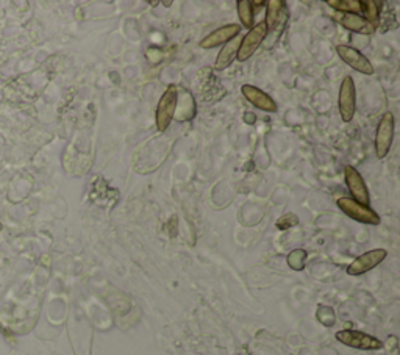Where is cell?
<instances>
[{
	"label": "cell",
	"mask_w": 400,
	"mask_h": 355,
	"mask_svg": "<svg viewBox=\"0 0 400 355\" xmlns=\"http://www.w3.org/2000/svg\"><path fill=\"white\" fill-rule=\"evenodd\" d=\"M177 104H179V89H177L175 84H171V87H167V89L163 92L157 106L155 121L158 132L163 133L166 132L167 127L171 126L177 113Z\"/></svg>",
	"instance_id": "obj_1"
},
{
	"label": "cell",
	"mask_w": 400,
	"mask_h": 355,
	"mask_svg": "<svg viewBox=\"0 0 400 355\" xmlns=\"http://www.w3.org/2000/svg\"><path fill=\"white\" fill-rule=\"evenodd\" d=\"M335 337L341 344L358 351H379L383 347L379 338L360 330H340Z\"/></svg>",
	"instance_id": "obj_2"
},
{
	"label": "cell",
	"mask_w": 400,
	"mask_h": 355,
	"mask_svg": "<svg viewBox=\"0 0 400 355\" xmlns=\"http://www.w3.org/2000/svg\"><path fill=\"white\" fill-rule=\"evenodd\" d=\"M336 204L353 221L361 222V224H372V226L380 224V216L377 214L371 207L360 204L357 202V200H353L352 197H340L336 200Z\"/></svg>",
	"instance_id": "obj_3"
},
{
	"label": "cell",
	"mask_w": 400,
	"mask_h": 355,
	"mask_svg": "<svg viewBox=\"0 0 400 355\" xmlns=\"http://www.w3.org/2000/svg\"><path fill=\"white\" fill-rule=\"evenodd\" d=\"M394 140V116L391 111L384 113L379 122L375 133V153L377 158H384L388 155V152Z\"/></svg>",
	"instance_id": "obj_4"
},
{
	"label": "cell",
	"mask_w": 400,
	"mask_h": 355,
	"mask_svg": "<svg viewBox=\"0 0 400 355\" xmlns=\"http://www.w3.org/2000/svg\"><path fill=\"white\" fill-rule=\"evenodd\" d=\"M267 35V27L265 22H258V24L249 30V33L243 36L240 50H238V60L245 61L249 60L253 53L257 52V49L261 45V43L265 41V38Z\"/></svg>",
	"instance_id": "obj_5"
},
{
	"label": "cell",
	"mask_w": 400,
	"mask_h": 355,
	"mask_svg": "<svg viewBox=\"0 0 400 355\" xmlns=\"http://www.w3.org/2000/svg\"><path fill=\"white\" fill-rule=\"evenodd\" d=\"M338 104H340V114L344 122H350L355 114L357 99H355V84L350 75L344 77L340 88V97H338Z\"/></svg>",
	"instance_id": "obj_6"
},
{
	"label": "cell",
	"mask_w": 400,
	"mask_h": 355,
	"mask_svg": "<svg viewBox=\"0 0 400 355\" xmlns=\"http://www.w3.org/2000/svg\"><path fill=\"white\" fill-rule=\"evenodd\" d=\"M336 53L340 55V58L344 61L345 65H349L352 69H355L357 72L366 74V75L374 74L372 63L360 50L350 48V45L340 44V45H336Z\"/></svg>",
	"instance_id": "obj_7"
},
{
	"label": "cell",
	"mask_w": 400,
	"mask_h": 355,
	"mask_svg": "<svg viewBox=\"0 0 400 355\" xmlns=\"http://www.w3.org/2000/svg\"><path fill=\"white\" fill-rule=\"evenodd\" d=\"M388 252L384 249H374V251H369L365 252L363 256L357 257L355 260L352 261L348 268V274L349 275H361V274H366L367 271H371L375 266H379L382 261L387 258Z\"/></svg>",
	"instance_id": "obj_8"
},
{
	"label": "cell",
	"mask_w": 400,
	"mask_h": 355,
	"mask_svg": "<svg viewBox=\"0 0 400 355\" xmlns=\"http://www.w3.org/2000/svg\"><path fill=\"white\" fill-rule=\"evenodd\" d=\"M344 177H345V185H348V188L352 195V199L369 207V204H371V197H369V191L366 188L363 177L360 175L357 169L352 166H345Z\"/></svg>",
	"instance_id": "obj_9"
},
{
	"label": "cell",
	"mask_w": 400,
	"mask_h": 355,
	"mask_svg": "<svg viewBox=\"0 0 400 355\" xmlns=\"http://www.w3.org/2000/svg\"><path fill=\"white\" fill-rule=\"evenodd\" d=\"M238 35H241V27L238 24H228L221 27L218 30H214L209 36H205L202 41H200V48L202 49H213L218 48V45H224L228 41H232L233 38Z\"/></svg>",
	"instance_id": "obj_10"
},
{
	"label": "cell",
	"mask_w": 400,
	"mask_h": 355,
	"mask_svg": "<svg viewBox=\"0 0 400 355\" xmlns=\"http://www.w3.org/2000/svg\"><path fill=\"white\" fill-rule=\"evenodd\" d=\"M243 96L249 100V102L260 108V110L267 111V113H275L277 111V104L275 100L265 92L263 89H260L257 87H252V84H243L241 88Z\"/></svg>",
	"instance_id": "obj_11"
},
{
	"label": "cell",
	"mask_w": 400,
	"mask_h": 355,
	"mask_svg": "<svg viewBox=\"0 0 400 355\" xmlns=\"http://www.w3.org/2000/svg\"><path fill=\"white\" fill-rule=\"evenodd\" d=\"M266 6L267 14L265 24L267 27V33L275 32V30H279L284 24V21L288 19V9L282 0H269V2H266Z\"/></svg>",
	"instance_id": "obj_12"
},
{
	"label": "cell",
	"mask_w": 400,
	"mask_h": 355,
	"mask_svg": "<svg viewBox=\"0 0 400 355\" xmlns=\"http://www.w3.org/2000/svg\"><path fill=\"white\" fill-rule=\"evenodd\" d=\"M338 24H341L350 32L361 33V35H372L375 33V28L367 24V22L360 16V14H349V13H338L335 16Z\"/></svg>",
	"instance_id": "obj_13"
},
{
	"label": "cell",
	"mask_w": 400,
	"mask_h": 355,
	"mask_svg": "<svg viewBox=\"0 0 400 355\" xmlns=\"http://www.w3.org/2000/svg\"><path fill=\"white\" fill-rule=\"evenodd\" d=\"M241 40H243L241 35H238L232 41H228L227 44L222 45L221 52L218 53L216 63H214V69H216V71H224V69H227L236 60Z\"/></svg>",
	"instance_id": "obj_14"
},
{
	"label": "cell",
	"mask_w": 400,
	"mask_h": 355,
	"mask_svg": "<svg viewBox=\"0 0 400 355\" xmlns=\"http://www.w3.org/2000/svg\"><path fill=\"white\" fill-rule=\"evenodd\" d=\"M327 5L332 6L338 13L358 14L363 11V2H360V0H328Z\"/></svg>",
	"instance_id": "obj_15"
},
{
	"label": "cell",
	"mask_w": 400,
	"mask_h": 355,
	"mask_svg": "<svg viewBox=\"0 0 400 355\" xmlns=\"http://www.w3.org/2000/svg\"><path fill=\"white\" fill-rule=\"evenodd\" d=\"M236 9H238V16H240V21L243 22V27H245L248 30H252L255 27V21H253L255 13H253L250 0H240V2L236 4Z\"/></svg>",
	"instance_id": "obj_16"
},
{
	"label": "cell",
	"mask_w": 400,
	"mask_h": 355,
	"mask_svg": "<svg viewBox=\"0 0 400 355\" xmlns=\"http://www.w3.org/2000/svg\"><path fill=\"white\" fill-rule=\"evenodd\" d=\"M363 18L367 24H371L375 30L377 26H379V19H380V9H379V2H374V0H367V2H363Z\"/></svg>",
	"instance_id": "obj_17"
},
{
	"label": "cell",
	"mask_w": 400,
	"mask_h": 355,
	"mask_svg": "<svg viewBox=\"0 0 400 355\" xmlns=\"http://www.w3.org/2000/svg\"><path fill=\"white\" fill-rule=\"evenodd\" d=\"M316 318H318V321L322 324V326H326V327H332V326H335V322H336L335 310H333L332 307L324 305V304H321V305L318 307Z\"/></svg>",
	"instance_id": "obj_18"
},
{
	"label": "cell",
	"mask_w": 400,
	"mask_h": 355,
	"mask_svg": "<svg viewBox=\"0 0 400 355\" xmlns=\"http://www.w3.org/2000/svg\"><path fill=\"white\" fill-rule=\"evenodd\" d=\"M287 261H288V266L291 269H294V271H302V269L305 268L306 252L304 249H294L288 256Z\"/></svg>",
	"instance_id": "obj_19"
},
{
	"label": "cell",
	"mask_w": 400,
	"mask_h": 355,
	"mask_svg": "<svg viewBox=\"0 0 400 355\" xmlns=\"http://www.w3.org/2000/svg\"><path fill=\"white\" fill-rule=\"evenodd\" d=\"M297 222H299L297 216L289 213V214L282 216V218H280L279 221H277V227H279L280 230H287V229H289V227L297 226Z\"/></svg>",
	"instance_id": "obj_20"
},
{
	"label": "cell",
	"mask_w": 400,
	"mask_h": 355,
	"mask_svg": "<svg viewBox=\"0 0 400 355\" xmlns=\"http://www.w3.org/2000/svg\"><path fill=\"white\" fill-rule=\"evenodd\" d=\"M244 119H245V124H255V114L253 113H245Z\"/></svg>",
	"instance_id": "obj_21"
}]
</instances>
